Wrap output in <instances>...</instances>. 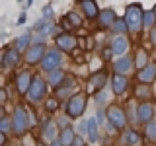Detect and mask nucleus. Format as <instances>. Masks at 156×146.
<instances>
[{"label": "nucleus", "instance_id": "obj_36", "mask_svg": "<svg viewBox=\"0 0 156 146\" xmlns=\"http://www.w3.org/2000/svg\"><path fill=\"white\" fill-rule=\"evenodd\" d=\"M43 16H45V18H51L53 16V8L51 6H45V8H43Z\"/></svg>", "mask_w": 156, "mask_h": 146}, {"label": "nucleus", "instance_id": "obj_19", "mask_svg": "<svg viewBox=\"0 0 156 146\" xmlns=\"http://www.w3.org/2000/svg\"><path fill=\"white\" fill-rule=\"evenodd\" d=\"M57 136V125L53 121H45V127H43V138L49 140V142H55Z\"/></svg>", "mask_w": 156, "mask_h": 146}, {"label": "nucleus", "instance_id": "obj_27", "mask_svg": "<svg viewBox=\"0 0 156 146\" xmlns=\"http://www.w3.org/2000/svg\"><path fill=\"white\" fill-rule=\"evenodd\" d=\"M127 29H129V26H127L125 18L123 19H117V22L113 23V31H117V33H125Z\"/></svg>", "mask_w": 156, "mask_h": 146}, {"label": "nucleus", "instance_id": "obj_20", "mask_svg": "<svg viewBox=\"0 0 156 146\" xmlns=\"http://www.w3.org/2000/svg\"><path fill=\"white\" fill-rule=\"evenodd\" d=\"M98 138H100V134H98V121H96V117H90L88 119V140L98 142Z\"/></svg>", "mask_w": 156, "mask_h": 146}, {"label": "nucleus", "instance_id": "obj_35", "mask_svg": "<svg viewBox=\"0 0 156 146\" xmlns=\"http://www.w3.org/2000/svg\"><path fill=\"white\" fill-rule=\"evenodd\" d=\"M0 127H2V134H8V130H10V125H8V121L4 119L2 123H0Z\"/></svg>", "mask_w": 156, "mask_h": 146}, {"label": "nucleus", "instance_id": "obj_40", "mask_svg": "<svg viewBox=\"0 0 156 146\" xmlns=\"http://www.w3.org/2000/svg\"><path fill=\"white\" fill-rule=\"evenodd\" d=\"M51 146H62L61 140H55V142H51Z\"/></svg>", "mask_w": 156, "mask_h": 146}, {"label": "nucleus", "instance_id": "obj_11", "mask_svg": "<svg viewBox=\"0 0 156 146\" xmlns=\"http://www.w3.org/2000/svg\"><path fill=\"white\" fill-rule=\"evenodd\" d=\"M136 117H139L140 123H152V117H154V107L150 103H143L139 105V109H136Z\"/></svg>", "mask_w": 156, "mask_h": 146}, {"label": "nucleus", "instance_id": "obj_26", "mask_svg": "<svg viewBox=\"0 0 156 146\" xmlns=\"http://www.w3.org/2000/svg\"><path fill=\"white\" fill-rule=\"evenodd\" d=\"M154 19H156L154 10H150V12H144V19H143L144 27H152V26H154Z\"/></svg>", "mask_w": 156, "mask_h": 146}, {"label": "nucleus", "instance_id": "obj_25", "mask_svg": "<svg viewBox=\"0 0 156 146\" xmlns=\"http://www.w3.org/2000/svg\"><path fill=\"white\" fill-rule=\"evenodd\" d=\"M61 86H62V84H61ZM72 90H74V80H72V78H68V80H66V84L62 86V88H57V94L65 97V96H68V94H70Z\"/></svg>", "mask_w": 156, "mask_h": 146}, {"label": "nucleus", "instance_id": "obj_10", "mask_svg": "<svg viewBox=\"0 0 156 146\" xmlns=\"http://www.w3.org/2000/svg\"><path fill=\"white\" fill-rule=\"evenodd\" d=\"M78 39L74 35H70V33H61V35H57V45L62 49V51H72V49L76 47Z\"/></svg>", "mask_w": 156, "mask_h": 146}, {"label": "nucleus", "instance_id": "obj_4", "mask_svg": "<svg viewBox=\"0 0 156 146\" xmlns=\"http://www.w3.org/2000/svg\"><path fill=\"white\" fill-rule=\"evenodd\" d=\"M62 64V55L58 51H47L45 58L41 61V68L47 72H55L58 70V66Z\"/></svg>", "mask_w": 156, "mask_h": 146}, {"label": "nucleus", "instance_id": "obj_29", "mask_svg": "<svg viewBox=\"0 0 156 146\" xmlns=\"http://www.w3.org/2000/svg\"><path fill=\"white\" fill-rule=\"evenodd\" d=\"M136 64L140 66V70H143L144 66H148V64H146V53L144 51H139V53H136Z\"/></svg>", "mask_w": 156, "mask_h": 146}, {"label": "nucleus", "instance_id": "obj_32", "mask_svg": "<svg viewBox=\"0 0 156 146\" xmlns=\"http://www.w3.org/2000/svg\"><path fill=\"white\" fill-rule=\"evenodd\" d=\"M94 101H96L98 105H104L105 101H107V94H105V92H100V94H96V96H94Z\"/></svg>", "mask_w": 156, "mask_h": 146}, {"label": "nucleus", "instance_id": "obj_6", "mask_svg": "<svg viewBox=\"0 0 156 146\" xmlns=\"http://www.w3.org/2000/svg\"><path fill=\"white\" fill-rule=\"evenodd\" d=\"M107 117H109V123L113 129H123L125 123H127V117H125V111L117 105H111L107 109Z\"/></svg>", "mask_w": 156, "mask_h": 146}, {"label": "nucleus", "instance_id": "obj_17", "mask_svg": "<svg viewBox=\"0 0 156 146\" xmlns=\"http://www.w3.org/2000/svg\"><path fill=\"white\" fill-rule=\"evenodd\" d=\"M111 49H113V55H125V51L129 49V41L123 35H117L111 43Z\"/></svg>", "mask_w": 156, "mask_h": 146}, {"label": "nucleus", "instance_id": "obj_8", "mask_svg": "<svg viewBox=\"0 0 156 146\" xmlns=\"http://www.w3.org/2000/svg\"><path fill=\"white\" fill-rule=\"evenodd\" d=\"M18 61H20V49L18 47H8L2 55V66L12 68V66L18 64Z\"/></svg>", "mask_w": 156, "mask_h": 146}, {"label": "nucleus", "instance_id": "obj_15", "mask_svg": "<svg viewBox=\"0 0 156 146\" xmlns=\"http://www.w3.org/2000/svg\"><path fill=\"white\" fill-rule=\"evenodd\" d=\"M104 84H105V72H98V74H94L90 78V82H88V90L90 92H100L101 88H104Z\"/></svg>", "mask_w": 156, "mask_h": 146}, {"label": "nucleus", "instance_id": "obj_38", "mask_svg": "<svg viewBox=\"0 0 156 146\" xmlns=\"http://www.w3.org/2000/svg\"><path fill=\"white\" fill-rule=\"evenodd\" d=\"M150 41L156 45V27H152V31H150Z\"/></svg>", "mask_w": 156, "mask_h": 146}, {"label": "nucleus", "instance_id": "obj_37", "mask_svg": "<svg viewBox=\"0 0 156 146\" xmlns=\"http://www.w3.org/2000/svg\"><path fill=\"white\" fill-rule=\"evenodd\" d=\"M74 146H84V140H82V136H76V138H74Z\"/></svg>", "mask_w": 156, "mask_h": 146}, {"label": "nucleus", "instance_id": "obj_22", "mask_svg": "<svg viewBox=\"0 0 156 146\" xmlns=\"http://www.w3.org/2000/svg\"><path fill=\"white\" fill-rule=\"evenodd\" d=\"M47 80H49V84H51V86H61L62 80H65V72H62V70H55V72L49 74Z\"/></svg>", "mask_w": 156, "mask_h": 146}, {"label": "nucleus", "instance_id": "obj_28", "mask_svg": "<svg viewBox=\"0 0 156 146\" xmlns=\"http://www.w3.org/2000/svg\"><path fill=\"white\" fill-rule=\"evenodd\" d=\"M66 19H68V22H72V26H76V27L82 26V18L78 16L76 12H68V14H66Z\"/></svg>", "mask_w": 156, "mask_h": 146}, {"label": "nucleus", "instance_id": "obj_12", "mask_svg": "<svg viewBox=\"0 0 156 146\" xmlns=\"http://www.w3.org/2000/svg\"><path fill=\"white\" fill-rule=\"evenodd\" d=\"M98 22H100V26H101V27H113V23L117 22L115 12H113L111 8H105L104 12L98 16Z\"/></svg>", "mask_w": 156, "mask_h": 146}, {"label": "nucleus", "instance_id": "obj_16", "mask_svg": "<svg viewBox=\"0 0 156 146\" xmlns=\"http://www.w3.org/2000/svg\"><path fill=\"white\" fill-rule=\"evenodd\" d=\"M156 78V62H150L139 72V82H152Z\"/></svg>", "mask_w": 156, "mask_h": 146}, {"label": "nucleus", "instance_id": "obj_41", "mask_svg": "<svg viewBox=\"0 0 156 146\" xmlns=\"http://www.w3.org/2000/svg\"><path fill=\"white\" fill-rule=\"evenodd\" d=\"M154 14H156V6H154Z\"/></svg>", "mask_w": 156, "mask_h": 146}, {"label": "nucleus", "instance_id": "obj_39", "mask_svg": "<svg viewBox=\"0 0 156 146\" xmlns=\"http://www.w3.org/2000/svg\"><path fill=\"white\" fill-rule=\"evenodd\" d=\"M23 22H26V14H22V16H20V18H18V26H22V23H23Z\"/></svg>", "mask_w": 156, "mask_h": 146}, {"label": "nucleus", "instance_id": "obj_34", "mask_svg": "<svg viewBox=\"0 0 156 146\" xmlns=\"http://www.w3.org/2000/svg\"><path fill=\"white\" fill-rule=\"evenodd\" d=\"M57 107H58V103H57L55 99H49V103H47V109H49V111H55Z\"/></svg>", "mask_w": 156, "mask_h": 146}, {"label": "nucleus", "instance_id": "obj_21", "mask_svg": "<svg viewBox=\"0 0 156 146\" xmlns=\"http://www.w3.org/2000/svg\"><path fill=\"white\" fill-rule=\"evenodd\" d=\"M74 138L76 136H74V133H72V129H65L61 133V138L58 140L62 142V146H70V144H74Z\"/></svg>", "mask_w": 156, "mask_h": 146}, {"label": "nucleus", "instance_id": "obj_13", "mask_svg": "<svg viewBox=\"0 0 156 146\" xmlns=\"http://www.w3.org/2000/svg\"><path fill=\"white\" fill-rule=\"evenodd\" d=\"M113 68H115V74L125 76L127 72H129L131 68H133V58H131V57H127V55H125V57H121L119 61H117L115 64H113Z\"/></svg>", "mask_w": 156, "mask_h": 146}, {"label": "nucleus", "instance_id": "obj_3", "mask_svg": "<svg viewBox=\"0 0 156 146\" xmlns=\"http://www.w3.org/2000/svg\"><path fill=\"white\" fill-rule=\"evenodd\" d=\"M86 109V96L84 94H78V96H72L66 103V115L70 119H78L82 115V111Z\"/></svg>", "mask_w": 156, "mask_h": 146}, {"label": "nucleus", "instance_id": "obj_24", "mask_svg": "<svg viewBox=\"0 0 156 146\" xmlns=\"http://www.w3.org/2000/svg\"><path fill=\"white\" fill-rule=\"evenodd\" d=\"M125 142L131 144V146H140V134L136 133V130H129V133L125 134Z\"/></svg>", "mask_w": 156, "mask_h": 146}, {"label": "nucleus", "instance_id": "obj_2", "mask_svg": "<svg viewBox=\"0 0 156 146\" xmlns=\"http://www.w3.org/2000/svg\"><path fill=\"white\" fill-rule=\"evenodd\" d=\"M29 117L26 113V109L23 107H16L14 109V115H12V130L16 134H23L27 130V125H29Z\"/></svg>", "mask_w": 156, "mask_h": 146}, {"label": "nucleus", "instance_id": "obj_33", "mask_svg": "<svg viewBox=\"0 0 156 146\" xmlns=\"http://www.w3.org/2000/svg\"><path fill=\"white\" fill-rule=\"evenodd\" d=\"M105 117H107V113H105V111H98V115H96V121H98V123H104V121H105Z\"/></svg>", "mask_w": 156, "mask_h": 146}, {"label": "nucleus", "instance_id": "obj_7", "mask_svg": "<svg viewBox=\"0 0 156 146\" xmlns=\"http://www.w3.org/2000/svg\"><path fill=\"white\" fill-rule=\"evenodd\" d=\"M47 55V49L45 45H41V43H35V45H31L27 49V55H26V61L29 64H35V62H41L43 58Z\"/></svg>", "mask_w": 156, "mask_h": 146}, {"label": "nucleus", "instance_id": "obj_23", "mask_svg": "<svg viewBox=\"0 0 156 146\" xmlns=\"http://www.w3.org/2000/svg\"><path fill=\"white\" fill-rule=\"evenodd\" d=\"M35 29L41 33V35H49L51 29H53V23L51 22H45V19H39V22L35 23Z\"/></svg>", "mask_w": 156, "mask_h": 146}, {"label": "nucleus", "instance_id": "obj_31", "mask_svg": "<svg viewBox=\"0 0 156 146\" xmlns=\"http://www.w3.org/2000/svg\"><path fill=\"white\" fill-rule=\"evenodd\" d=\"M27 43H29V33H26V35H22V37H18L16 47H18V49H26Z\"/></svg>", "mask_w": 156, "mask_h": 146}, {"label": "nucleus", "instance_id": "obj_18", "mask_svg": "<svg viewBox=\"0 0 156 146\" xmlns=\"http://www.w3.org/2000/svg\"><path fill=\"white\" fill-rule=\"evenodd\" d=\"M111 86H113V92L117 96H121L123 92L127 90V86H129V82H127V78L125 76H121V74H115L113 78H111Z\"/></svg>", "mask_w": 156, "mask_h": 146}, {"label": "nucleus", "instance_id": "obj_5", "mask_svg": "<svg viewBox=\"0 0 156 146\" xmlns=\"http://www.w3.org/2000/svg\"><path fill=\"white\" fill-rule=\"evenodd\" d=\"M45 92H47V84H45V80H43V78H39V76H35V78H33V82H31V88H29V92H27L29 99H31V101H39V99H43Z\"/></svg>", "mask_w": 156, "mask_h": 146}, {"label": "nucleus", "instance_id": "obj_1", "mask_svg": "<svg viewBox=\"0 0 156 146\" xmlns=\"http://www.w3.org/2000/svg\"><path fill=\"white\" fill-rule=\"evenodd\" d=\"M143 19H144V10L140 8L139 4H131V6H127L125 22H127V26H129L131 31H139V29L144 26Z\"/></svg>", "mask_w": 156, "mask_h": 146}, {"label": "nucleus", "instance_id": "obj_30", "mask_svg": "<svg viewBox=\"0 0 156 146\" xmlns=\"http://www.w3.org/2000/svg\"><path fill=\"white\" fill-rule=\"evenodd\" d=\"M146 134H148L150 140H156V121H152V123L146 127Z\"/></svg>", "mask_w": 156, "mask_h": 146}, {"label": "nucleus", "instance_id": "obj_14", "mask_svg": "<svg viewBox=\"0 0 156 146\" xmlns=\"http://www.w3.org/2000/svg\"><path fill=\"white\" fill-rule=\"evenodd\" d=\"M78 6L84 10V14H86L88 18H92V19L101 14L100 10H98V4H96V2H92V0H80V2H78Z\"/></svg>", "mask_w": 156, "mask_h": 146}, {"label": "nucleus", "instance_id": "obj_9", "mask_svg": "<svg viewBox=\"0 0 156 146\" xmlns=\"http://www.w3.org/2000/svg\"><path fill=\"white\" fill-rule=\"evenodd\" d=\"M31 82H33V78H31V72L23 70L22 74H18V78H16L18 92H20V94H27V92H29V88H31Z\"/></svg>", "mask_w": 156, "mask_h": 146}]
</instances>
